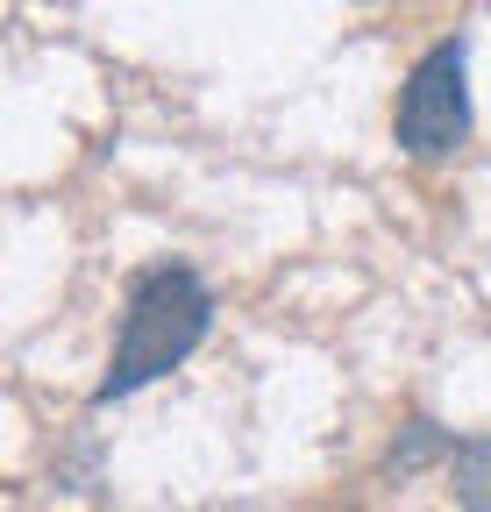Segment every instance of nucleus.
Returning a JSON list of instances; mask_svg holds the SVG:
<instances>
[{
  "label": "nucleus",
  "mask_w": 491,
  "mask_h": 512,
  "mask_svg": "<svg viewBox=\"0 0 491 512\" xmlns=\"http://www.w3.org/2000/svg\"><path fill=\"white\" fill-rule=\"evenodd\" d=\"M214 328V292L186 271V264H150L129 285V313H121V342L114 363L100 377V406L107 399H129L143 384H157L164 370H178Z\"/></svg>",
  "instance_id": "nucleus-1"
},
{
  "label": "nucleus",
  "mask_w": 491,
  "mask_h": 512,
  "mask_svg": "<svg viewBox=\"0 0 491 512\" xmlns=\"http://www.w3.org/2000/svg\"><path fill=\"white\" fill-rule=\"evenodd\" d=\"M392 128H399V150H413V157H449L470 143V86H463V43L456 36L413 64Z\"/></svg>",
  "instance_id": "nucleus-2"
},
{
  "label": "nucleus",
  "mask_w": 491,
  "mask_h": 512,
  "mask_svg": "<svg viewBox=\"0 0 491 512\" xmlns=\"http://www.w3.org/2000/svg\"><path fill=\"white\" fill-rule=\"evenodd\" d=\"M449 477H456L463 512H491V434H477V441H463V448H456Z\"/></svg>",
  "instance_id": "nucleus-3"
}]
</instances>
